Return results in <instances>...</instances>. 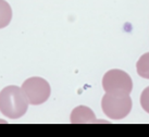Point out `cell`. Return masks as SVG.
<instances>
[{"label": "cell", "instance_id": "obj_1", "mask_svg": "<svg viewBox=\"0 0 149 137\" xmlns=\"http://www.w3.org/2000/svg\"><path fill=\"white\" fill-rule=\"evenodd\" d=\"M29 101L23 89L11 85L0 91V111L7 118L19 119L26 113Z\"/></svg>", "mask_w": 149, "mask_h": 137}, {"label": "cell", "instance_id": "obj_2", "mask_svg": "<svg viewBox=\"0 0 149 137\" xmlns=\"http://www.w3.org/2000/svg\"><path fill=\"white\" fill-rule=\"evenodd\" d=\"M101 108L104 114L110 119H123L131 112L132 99L130 94L107 92L101 100Z\"/></svg>", "mask_w": 149, "mask_h": 137}, {"label": "cell", "instance_id": "obj_3", "mask_svg": "<svg viewBox=\"0 0 149 137\" xmlns=\"http://www.w3.org/2000/svg\"><path fill=\"white\" fill-rule=\"evenodd\" d=\"M22 89L29 99V104H42L50 96V85L42 77H29L22 85Z\"/></svg>", "mask_w": 149, "mask_h": 137}, {"label": "cell", "instance_id": "obj_4", "mask_svg": "<svg viewBox=\"0 0 149 137\" xmlns=\"http://www.w3.org/2000/svg\"><path fill=\"white\" fill-rule=\"evenodd\" d=\"M102 87L107 92H124L131 94L133 82L131 76L122 70H110L102 79Z\"/></svg>", "mask_w": 149, "mask_h": 137}, {"label": "cell", "instance_id": "obj_5", "mask_svg": "<svg viewBox=\"0 0 149 137\" xmlns=\"http://www.w3.org/2000/svg\"><path fill=\"white\" fill-rule=\"evenodd\" d=\"M71 122L72 123H94L96 122V116L88 107L79 106L71 113Z\"/></svg>", "mask_w": 149, "mask_h": 137}, {"label": "cell", "instance_id": "obj_6", "mask_svg": "<svg viewBox=\"0 0 149 137\" xmlns=\"http://www.w3.org/2000/svg\"><path fill=\"white\" fill-rule=\"evenodd\" d=\"M12 19V9L6 0H0V29H3Z\"/></svg>", "mask_w": 149, "mask_h": 137}, {"label": "cell", "instance_id": "obj_7", "mask_svg": "<svg viewBox=\"0 0 149 137\" xmlns=\"http://www.w3.org/2000/svg\"><path fill=\"white\" fill-rule=\"evenodd\" d=\"M136 70L139 76L149 79V52L143 54L137 61Z\"/></svg>", "mask_w": 149, "mask_h": 137}, {"label": "cell", "instance_id": "obj_8", "mask_svg": "<svg viewBox=\"0 0 149 137\" xmlns=\"http://www.w3.org/2000/svg\"><path fill=\"white\" fill-rule=\"evenodd\" d=\"M141 104L146 112L149 113V86L144 89L141 96Z\"/></svg>", "mask_w": 149, "mask_h": 137}]
</instances>
